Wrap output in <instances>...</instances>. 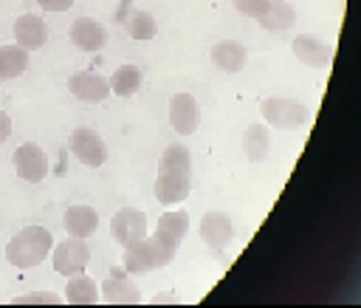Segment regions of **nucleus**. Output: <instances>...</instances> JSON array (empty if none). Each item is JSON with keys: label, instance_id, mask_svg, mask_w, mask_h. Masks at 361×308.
Listing matches in <instances>:
<instances>
[{"label": "nucleus", "instance_id": "nucleus-7", "mask_svg": "<svg viewBox=\"0 0 361 308\" xmlns=\"http://www.w3.org/2000/svg\"><path fill=\"white\" fill-rule=\"evenodd\" d=\"M99 300H104L110 305H138L141 302V291L130 280V274L124 271V266H113L110 274H107V280L99 288Z\"/></svg>", "mask_w": 361, "mask_h": 308}, {"label": "nucleus", "instance_id": "nucleus-9", "mask_svg": "<svg viewBox=\"0 0 361 308\" xmlns=\"http://www.w3.org/2000/svg\"><path fill=\"white\" fill-rule=\"evenodd\" d=\"M200 237L212 251H226L234 240V223L226 212L212 209L200 218Z\"/></svg>", "mask_w": 361, "mask_h": 308}, {"label": "nucleus", "instance_id": "nucleus-12", "mask_svg": "<svg viewBox=\"0 0 361 308\" xmlns=\"http://www.w3.org/2000/svg\"><path fill=\"white\" fill-rule=\"evenodd\" d=\"M169 124L178 136H192L200 124V105L192 93H175L169 99Z\"/></svg>", "mask_w": 361, "mask_h": 308}, {"label": "nucleus", "instance_id": "nucleus-21", "mask_svg": "<svg viewBox=\"0 0 361 308\" xmlns=\"http://www.w3.org/2000/svg\"><path fill=\"white\" fill-rule=\"evenodd\" d=\"M141 68L138 65H133V62H127V65H118L116 71H113V76L107 79L110 82V93H116V96H121V99H130L138 88H141Z\"/></svg>", "mask_w": 361, "mask_h": 308}, {"label": "nucleus", "instance_id": "nucleus-16", "mask_svg": "<svg viewBox=\"0 0 361 308\" xmlns=\"http://www.w3.org/2000/svg\"><path fill=\"white\" fill-rule=\"evenodd\" d=\"M62 226H65V232H68L71 237L87 240V237L99 229V212H96L93 206H87V203H73V206H68V212L62 215Z\"/></svg>", "mask_w": 361, "mask_h": 308}, {"label": "nucleus", "instance_id": "nucleus-1", "mask_svg": "<svg viewBox=\"0 0 361 308\" xmlns=\"http://www.w3.org/2000/svg\"><path fill=\"white\" fill-rule=\"evenodd\" d=\"M158 203L172 206L189 198L192 192V153L186 144L175 141L161 153V164H158V178L152 186Z\"/></svg>", "mask_w": 361, "mask_h": 308}, {"label": "nucleus", "instance_id": "nucleus-5", "mask_svg": "<svg viewBox=\"0 0 361 308\" xmlns=\"http://www.w3.org/2000/svg\"><path fill=\"white\" fill-rule=\"evenodd\" d=\"M51 263H54V271L56 274H79L87 268L90 263V246L82 240V237H65L62 243L51 246Z\"/></svg>", "mask_w": 361, "mask_h": 308}, {"label": "nucleus", "instance_id": "nucleus-3", "mask_svg": "<svg viewBox=\"0 0 361 308\" xmlns=\"http://www.w3.org/2000/svg\"><path fill=\"white\" fill-rule=\"evenodd\" d=\"M54 237L45 226H25L6 243V260L14 268H34L51 254Z\"/></svg>", "mask_w": 361, "mask_h": 308}, {"label": "nucleus", "instance_id": "nucleus-28", "mask_svg": "<svg viewBox=\"0 0 361 308\" xmlns=\"http://www.w3.org/2000/svg\"><path fill=\"white\" fill-rule=\"evenodd\" d=\"M11 136V116L6 110H0V144Z\"/></svg>", "mask_w": 361, "mask_h": 308}, {"label": "nucleus", "instance_id": "nucleus-27", "mask_svg": "<svg viewBox=\"0 0 361 308\" xmlns=\"http://www.w3.org/2000/svg\"><path fill=\"white\" fill-rule=\"evenodd\" d=\"M37 6L45 11H68L73 6V0H37Z\"/></svg>", "mask_w": 361, "mask_h": 308}, {"label": "nucleus", "instance_id": "nucleus-17", "mask_svg": "<svg viewBox=\"0 0 361 308\" xmlns=\"http://www.w3.org/2000/svg\"><path fill=\"white\" fill-rule=\"evenodd\" d=\"M245 59H248V48L240 42V40H220L214 48H212V62L217 71L223 73H237L245 68Z\"/></svg>", "mask_w": 361, "mask_h": 308}, {"label": "nucleus", "instance_id": "nucleus-22", "mask_svg": "<svg viewBox=\"0 0 361 308\" xmlns=\"http://www.w3.org/2000/svg\"><path fill=\"white\" fill-rule=\"evenodd\" d=\"M28 68V51L20 45H0V79H17Z\"/></svg>", "mask_w": 361, "mask_h": 308}, {"label": "nucleus", "instance_id": "nucleus-25", "mask_svg": "<svg viewBox=\"0 0 361 308\" xmlns=\"http://www.w3.org/2000/svg\"><path fill=\"white\" fill-rule=\"evenodd\" d=\"M11 302H14V305H62L65 300H62V297H56L54 291H31V294L14 297Z\"/></svg>", "mask_w": 361, "mask_h": 308}, {"label": "nucleus", "instance_id": "nucleus-20", "mask_svg": "<svg viewBox=\"0 0 361 308\" xmlns=\"http://www.w3.org/2000/svg\"><path fill=\"white\" fill-rule=\"evenodd\" d=\"M257 23L265 28V31H288L293 23H296V11L290 3L285 0H271L268 8L257 17Z\"/></svg>", "mask_w": 361, "mask_h": 308}, {"label": "nucleus", "instance_id": "nucleus-8", "mask_svg": "<svg viewBox=\"0 0 361 308\" xmlns=\"http://www.w3.org/2000/svg\"><path fill=\"white\" fill-rule=\"evenodd\" d=\"M71 153L76 155V161H82L90 170H96V167H102L107 161V144L90 127H76L71 133Z\"/></svg>", "mask_w": 361, "mask_h": 308}, {"label": "nucleus", "instance_id": "nucleus-26", "mask_svg": "<svg viewBox=\"0 0 361 308\" xmlns=\"http://www.w3.org/2000/svg\"><path fill=\"white\" fill-rule=\"evenodd\" d=\"M268 3L271 0H234V8L243 14V17H259L265 8H268Z\"/></svg>", "mask_w": 361, "mask_h": 308}, {"label": "nucleus", "instance_id": "nucleus-18", "mask_svg": "<svg viewBox=\"0 0 361 308\" xmlns=\"http://www.w3.org/2000/svg\"><path fill=\"white\" fill-rule=\"evenodd\" d=\"M271 153V130L265 124H248L243 130V155L251 164L265 161Z\"/></svg>", "mask_w": 361, "mask_h": 308}, {"label": "nucleus", "instance_id": "nucleus-11", "mask_svg": "<svg viewBox=\"0 0 361 308\" xmlns=\"http://www.w3.org/2000/svg\"><path fill=\"white\" fill-rule=\"evenodd\" d=\"M68 90L73 93V99H79L85 105H99L110 96V82H107V76H102L96 71H79L68 79Z\"/></svg>", "mask_w": 361, "mask_h": 308}, {"label": "nucleus", "instance_id": "nucleus-19", "mask_svg": "<svg viewBox=\"0 0 361 308\" xmlns=\"http://www.w3.org/2000/svg\"><path fill=\"white\" fill-rule=\"evenodd\" d=\"M68 305H96L99 302V285L87 277V274H71V280L65 283V297Z\"/></svg>", "mask_w": 361, "mask_h": 308}, {"label": "nucleus", "instance_id": "nucleus-10", "mask_svg": "<svg viewBox=\"0 0 361 308\" xmlns=\"http://www.w3.org/2000/svg\"><path fill=\"white\" fill-rule=\"evenodd\" d=\"M110 235L118 246H127L138 237L147 235V215L135 206H121L113 218H110Z\"/></svg>", "mask_w": 361, "mask_h": 308}, {"label": "nucleus", "instance_id": "nucleus-15", "mask_svg": "<svg viewBox=\"0 0 361 308\" xmlns=\"http://www.w3.org/2000/svg\"><path fill=\"white\" fill-rule=\"evenodd\" d=\"M71 42L82 51H99L107 42V28L93 17H76L71 25Z\"/></svg>", "mask_w": 361, "mask_h": 308}, {"label": "nucleus", "instance_id": "nucleus-23", "mask_svg": "<svg viewBox=\"0 0 361 308\" xmlns=\"http://www.w3.org/2000/svg\"><path fill=\"white\" fill-rule=\"evenodd\" d=\"M124 28H127V34H130L133 40H138V42L152 40V37L158 34L155 17H152L149 11H144V8H133V11L124 17Z\"/></svg>", "mask_w": 361, "mask_h": 308}, {"label": "nucleus", "instance_id": "nucleus-14", "mask_svg": "<svg viewBox=\"0 0 361 308\" xmlns=\"http://www.w3.org/2000/svg\"><path fill=\"white\" fill-rule=\"evenodd\" d=\"M14 40H17V45L25 48V51L42 48L45 40H48V25H45V20H42L39 14H20V17L14 20Z\"/></svg>", "mask_w": 361, "mask_h": 308}, {"label": "nucleus", "instance_id": "nucleus-2", "mask_svg": "<svg viewBox=\"0 0 361 308\" xmlns=\"http://www.w3.org/2000/svg\"><path fill=\"white\" fill-rule=\"evenodd\" d=\"M175 251H178L175 240H169L161 232H152V235H144L124 246L121 266L127 274H149V271L166 266L175 257Z\"/></svg>", "mask_w": 361, "mask_h": 308}, {"label": "nucleus", "instance_id": "nucleus-13", "mask_svg": "<svg viewBox=\"0 0 361 308\" xmlns=\"http://www.w3.org/2000/svg\"><path fill=\"white\" fill-rule=\"evenodd\" d=\"M293 57L302 62V65H307V68H327L330 65V59H333V48L324 42V40H319V37H313V34H299V37H293Z\"/></svg>", "mask_w": 361, "mask_h": 308}, {"label": "nucleus", "instance_id": "nucleus-24", "mask_svg": "<svg viewBox=\"0 0 361 308\" xmlns=\"http://www.w3.org/2000/svg\"><path fill=\"white\" fill-rule=\"evenodd\" d=\"M155 232L166 235L169 240H175V243L180 246V240H183L186 232H189V212H186V209H169V212H164V215L158 218V229H155Z\"/></svg>", "mask_w": 361, "mask_h": 308}, {"label": "nucleus", "instance_id": "nucleus-6", "mask_svg": "<svg viewBox=\"0 0 361 308\" xmlns=\"http://www.w3.org/2000/svg\"><path fill=\"white\" fill-rule=\"evenodd\" d=\"M11 161H14V172H17L25 184H39V181H45V175H48V155H45V150H42L39 144H34V141L20 144V147L14 150V155H11Z\"/></svg>", "mask_w": 361, "mask_h": 308}, {"label": "nucleus", "instance_id": "nucleus-4", "mask_svg": "<svg viewBox=\"0 0 361 308\" xmlns=\"http://www.w3.org/2000/svg\"><path fill=\"white\" fill-rule=\"evenodd\" d=\"M259 113L271 127L279 130H293V127H305L310 122V107L296 102V99H285V96H271L259 102Z\"/></svg>", "mask_w": 361, "mask_h": 308}]
</instances>
